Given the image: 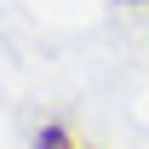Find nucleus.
I'll return each instance as SVG.
<instances>
[{
    "mask_svg": "<svg viewBox=\"0 0 149 149\" xmlns=\"http://www.w3.org/2000/svg\"><path fill=\"white\" fill-rule=\"evenodd\" d=\"M35 149H69V138H63V126H46L35 138Z\"/></svg>",
    "mask_w": 149,
    "mask_h": 149,
    "instance_id": "f257e3e1",
    "label": "nucleus"
}]
</instances>
